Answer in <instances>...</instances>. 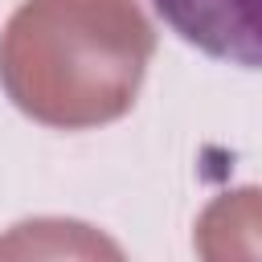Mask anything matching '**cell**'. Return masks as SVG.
Wrapping results in <instances>:
<instances>
[{
    "label": "cell",
    "mask_w": 262,
    "mask_h": 262,
    "mask_svg": "<svg viewBox=\"0 0 262 262\" xmlns=\"http://www.w3.org/2000/svg\"><path fill=\"white\" fill-rule=\"evenodd\" d=\"M151 53L135 0H25L0 33V86L45 127H102L131 111Z\"/></svg>",
    "instance_id": "1"
},
{
    "label": "cell",
    "mask_w": 262,
    "mask_h": 262,
    "mask_svg": "<svg viewBox=\"0 0 262 262\" xmlns=\"http://www.w3.org/2000/svg\"><path fill=\"white\" fill-rule=\"evenodd\" d=\"M156 12L201 53L262 70V0H151Z\"/></svg>",
    "instance_id": "2"
},
{
    "label": "cell",
    "mask_w": 262,
    "mask_h": 262,
    "mask_svg": "<svg viewBox=\"0 0 262 262\" xmlns=\"http://www.w3.org/2000/svg\"><path fill=\"white\" fill-rule=\"evenodd\" d=\"M196 254L209 262L262 258V188L217 196L196 221Z\"/></svg>",
    "instance_id": "3"
}]
</instances>
